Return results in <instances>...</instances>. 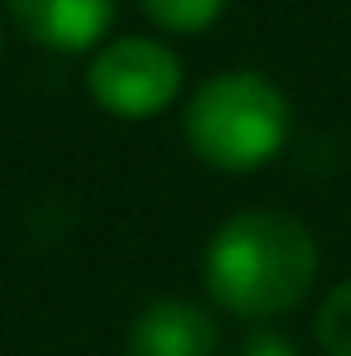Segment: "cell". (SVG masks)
<instances>
[{"mask_svg":"<svg viewBox=\"0 0 351 356\" xmlns=\"http://www.w3.org/2000/svg\"><path fill=\"white\" fill-rule=\"evenodd\" d=\"M318 260V236L293 212L250 207L212 232L202 250V284L222 313L270 323L308 298Z\"/></svg>","mask_w":351,"mask_h":356,"instance_id":"1","label":"cell"},{"mask_svg":"<svg viewBox=\"0 0 351 356\" xmlns=\"http://www.w3.org/2000/svg\"><path fill=\"white\" fill-rule=\"evenodd\" d=\"M188 149L222 174H255L289 145V97L250 67L207 77L183 111Z\"/></svg>","mask_w":351,"mask_h":356,"instance_id":"2","label":"cell"},{"mask_svg":"<svg viewBox=\"0 0 351 356\" xmlns=\"http://www.w3.org/2000/svg\"><path fill=\"white\" fill-rule=\"evenodd\" d=\"M87 92L101 111L120 120H149L169 111L183 92V58L169 44L125 34L97 49L87 63Z\"/></svg>","mask_w":351,"mask_h":356,"instance_id":"3","label":"cell"},{"mask_svg":"<svg viewBox=\"0 0 351 356\" xmlns=\"http://www.w3.org/2000/svg\"><path fill=\"white\" fill-rule=\"evenodd\" d=\"M125 347L130 356H217L222 327L193 298H154L149 308L135 313Z\"/></svg>","mask_w":351,"mask_h":356,"instance_id":"4","label":"cell"},{"mask_svg":"<svg viewBox=\"0 0 351 356\" xmlns=\"http://www.w3.org/2000/svg\"><path fill=\"white\" fill-rule=\"evenodd\" d=\"M5 5L15 24L54 54H82L101 44L116 19V0H5Z\"/></svg>","mask_w":351,"mask_h":356,"instance_id":"5","label":"cell"},{"mask_svg":"<svg viewBox=\"0 0 351 356\" xmlns=\"http://www.w3.org/2000/svg\"><path fill=\"white\" fill-rule=\"evenodd\" d=\"M313 337H318L323 356H351V280L332 284L327 298L318 303Z\"/></svg>","mask_w":351,"mask_h":356,"instance_id":"6","label":"cell"},{"mask_svg":"<svg viewBox=\"0 0 351 356\" xmlns=\"http://www.w3.org/2000/svg\"><path fill=\"white\" fill-rule=\"evenodd\" d=\"M140 10L169 34H202L207 24H217L227 0H140Z\"/></svg>","mask_w":351,"mask_h":356,"instance_id":"7","label":"cell"},{"mask_svg":"<svg viewBox=\"0 0 351 356\" xmlns=\"http://www.w3.org/2000/svg\"><path fill=\"white\" fill-rule=\"evenodd\" d=\"M240 356H298V352H293V342L284 337V332L260 327V332H250V337L240 342Z\"/></svg>","mask_w":351,"mask_h":356,"instance_id":"8","label":"cell"}]
</instances>
